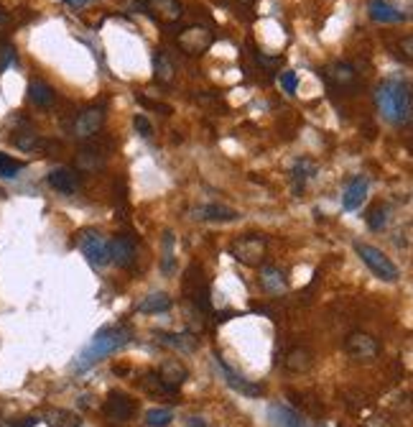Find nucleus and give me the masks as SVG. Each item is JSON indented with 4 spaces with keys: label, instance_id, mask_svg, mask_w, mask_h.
Segmentation results:
<instances>
[{
    "label": "nucleus",
    "instance_id": "bb28decb",
    "mask_svg": "<svg viewBox=\"0 0 413 427\" xmlns=\"http://www.w3.org/2000/svg\"><path fill=\"white\" fill-rule=\"evenodd\" d=\"M271 420L276 427H306L301 417L288 407H271Z\"/></svg>",
    "mask_w": 413,
    "mask_h": 427
},
{
    "label": "nucleus",
    "instance_id": "a19ab883",
    "mask_svg": "<svg viewBox=\"0 0 413 427\" xmlns=\"http://www.w3.org/2000/svg\"><path fill=\"white\" fill-rule=\"evenodd\" d=\"M237 3H243V6H253L255 0H237Z\"/></svg>",
    "mask_w": 413,
    "mask_h": 427
},
{
    "label": "nucleus",
    "instance_id": "f257e3e1",
    "mask_svg": "<svg viewBox=\"0 0 413 427\" xmlns=\"http://www.w3.org/2000/svg\"><path fill=\"white\" fill-rule=\"evenodd\" d=\"M130 340H133V333H130V328H126V325H107V328L97 330L95 335H92V340H89V343L80 351V356L74 359L72 371L74 374H84V371H89L95 363L107 359L110 353L126 348Z\"/></svg>",
    "mask_w": 413,
    "mask_h": 427
},
{
    "label": "nucleus",
    "instance_id": "f704fd0d",
    "mask_svg": "<svg viewBox=\"0 0 413 427\" xmlns=\"http://www.w3.org/2000/svg\"><path fill=\"white\" fill-rule=\"evenodd\" d=\"M280 85H283V90H286L288 95H294V92L299 90V77H296V72H283V75H280Z\"/></svg>",
    "mask_w": 413,
    "mask_h": 427
},
{
    "label": "nucleus",
    "instance_id": "f3484780",
    "mask_svg": "<svg viewBox=\"0 0 413 427\" xmlns=\"http://www.w3.org/2000/svg\"><path fill=\"white\" fill-rule=\"evenodd\" d=\"M324 80L332 87H340V90H350L357 85V72H354L352 64L347 61H332L329 67H324Z\"/></svg>",
    "mask_w": 413,
    "mask_h": 427
},
{
    "label": "nucleus",
    "instance_id": "6e6552de",
    "mask_svg": "<svg viewBox=\"0 0 413 427\" xmlns=\"http://www.w3.org/2000/svg\"><path fill=\"white\" fill-rule=\"evenodd\" d=\"M212 41H214V34L206 26H186L177 36L179 49L184 54H189V57H202L212 46Z\"/></svg>",
    "mask_w": 413,
    "mask_h": 427
},
{
    "label": "nucleus",
    "instance_id": "6ab92c4d",
    "mask_svg": "<svg viewBox=\"0 0 413 427\" xmlns=\"http://www.w3.org/2000/svg\"><path fill=\"white\" fill-rule=\"evenodd\" d=\"M368 13H370V18H373V21H377V23H400V21H406V15L400 13L393 3H388V0H370Z\"/></svg>",
    "mask_w": 413,
    "mask_h": 427
},
{
    "label": "nucleus",
    "instance_id": "ddd939ff",
    "mask_svg": "<svg viewBox=\"0 0 413 427\" xmlns=\"http://www.w3.org/2000/svg\"><path fill=\"white\" fill-rule=\"evenodd\" d=\"M135 240L133 236H128V233H120L115 238L110 240V261L120 269H130L135 263Z\"/></svg>",
    "mask_w": 413,
    "mask_h": 427
},
{
    "label": "nucleus",
    "instance_id": "dca6fc26",
    "mask_svg": "<svg viewBox=\"0 0 413 427\" xmlns=\"http://www.w3.org/2000/svg\"><path fill=\"white\" fill-rule=\"evenodd\" d=\"M192 217L194 220H202V223H232V220H240V212L227 208V205L209 203V205L194 208Z\"/></svg>",
    "mask_w": 413,
    "mask_h": 427
},
{
    "label": "nucleus",
    "instance_id": "f03ea898",
    "mask_svg": "<svg viewBox=\"0 0 413 427\" xmlns=\"http://www.w3.org/2000/svg\"><path fill=\"white\" fill-rule=\"evenodd\" d=\"M375 108L391 126H406L413 120V90L400 80H383L375 87Z\"/></svg>",
    "mask_w": 413,
    "mask_h": 427
},
{
    "label": "nucleus",
    "instance_id": "20e7f679",
    "mask_svg": "<svg viewBox=\"0 0 413 427\" xmlns=\"http://www.w3.org/2000/svg\"><path fill=\"white\" fill-rule=\"evenodd\" d=\"M77 246H80L82 256L87 259L92 266H107L110 263V243L105 240V236L95 228H84L77 236Z\"/></svg>",
    "mask_w": 413,
    "mask_h": 427
},
{
    "label": "nucleus",
    "instance_id": "72a5a7b5",
    "mask_svg": "<svg viewBox=\"0 0 413 427\" xmlns=\"http://www.w3.org/2000/svg\"><path fill=\"white\" fill-rule=\"evenodd\" d=\"M133 126H135V133L143 136V138H148V136L153 133V126H151V120H148L146 115H135Z\"/></svg>",
    "mask_w": 413,
    "mask_h": 427
},
{
    "label": "nucleus",
    "instance_id": "39448f33",
    "mask_svg": "<svg viewBox=\"0 0 413 427\" xmlns=\"http://www.w3.org/2000/svg\"><path fill=\"white\" fill-rule=\"evenodd\" d=\"M266 248H268V240L266 236H258V233H250V236H243L237 238L232 246H230V254L232 259L245 266H258L263 259H266Z\"/></svg>",
    "mask_w": 413,
    "mask_h": 427
},
{
    "label": "nucleus",
    "instance_id": "58836bf2",
    "mask_svg": "<svg viewBox=\"0 0 413 427\" xmlns=\"http://www.w3.org/2000/svg\"><path fill=\"white\" fill-rule=\"evenodd\" d=\"M67 6H74V8H80V6H87V3H92V0H64Z\"/></svg>",
    "mask_w": 413,
    "mask_h": 427
},
{
    "label": "nucleus",
    "instance_id": "4be33fe9",
    "mask_svg": "<svg viewBox=\"0 0 413 427\" xmlns=\"http://www.w3.org/2000/svg\"><path fill=\"white\" fill-rule=\"evenodd\" d=\"M174 307V300H171L166 292H153L143 297V302L138 305V312L143 315H161V312H169Z\"/></svg>",
    "mask_w": 413,
    "mask_h": 427
},
{
    "label": "nucleus",
    "instance_id": "c85d7f7f",
    "mask_svg": "<svg viewBox=\"0 0 413 427\" xmlns=\"http://www.w3.org/2000/svg\"><path fill=\"white\" fill-rule=\"evenodd\" d=\"M13 143H15V149H21V151H38L46 146V143L41 141V136L33 133V131H21L18 136H13Z\"/></svg>",
    "mask_w": 413,
    "mask_h": 427
},
{
    "label": "nucleus",
    "instance_id": "b1692460",
    "mask_svg": "<svg viewBox=\"0 0 413 427\" xmlns=\"http://www.w3.org/2000/svg\"><path fill=\"white\" fill-rule=\"evenodd\" d=\"M311 363H314V356H311L309 348H291L286 353V359H283V366L288 371H294V374H303V371H309Z\"/></svg>",
    "mask_w": 413,
    "mask_h": 427
},
{
    "label": "nucleus",
    "instance_id": "e433bc0d",
    "mask_svg": "<svg viewBox=\"0 0 413 427\" xmlns=\"http://www.w3.org/2000/svg\"><path fill=\"white\" fill-rule=\"evenodd\" d=\"M400 54L406 57V59L413 61V36H406V38H400V44H398Z\"/></svg>",
    "mask_w": 413,
    "mask_h": 427
},
{
    "label": "nucleus",
    "instance_id": "79ce46f5",
    "mask_svg": "<svg viewBox=\"0 0 413 427\" xmlns=\"http://www.w3.org/2000/svg\"><path fill=\"white\" fill-rule=\"evenodd\" d=\"M3 197H6V192H3V189H0V200H3Z\"/></svg>",
    "mask_w": 413,
    "mask_h": 427
},
{
    "label": "nucleus",
    "instance_id": "cd10ccee",
    "mask_svg": "<svg viewBox=\"0 0 413 427\" xmlns=\"http://www.w3.org/2000/svg\"><path fill=\"white\" fill-rule=\"evenodd\" d=\"M143 422H146V427H169L174 422V412L169 407H153V410L146 412Z\"/></svg>",
    "mask_w": 413,
    "mask_h": 427
},
{
    "label": "nucleus",
    "instance_id": "9b49d317",
    "mask_svg": "<svg viewBox=\"0 0 413 427\" xmlns=\"http://www.w3.org/2000/svg\"><path fill=\"white\" fill-rule=\"evenodd\" d=\"M345 351L354 361H373L380 353V343L370 333H350L345 340Z\"/></svg>",
    "mask_w": 413,
    "mask_h": 427
},
{
    "label": "nucleus",
    "instance_id": "ea45409f",
    "mask_svg": "<svg viewBox=\"0 0 413 427\" xmlns=\"http://www.w3.org/2000/svg\"><path fill=\"white\" fill-rule=\"evenodd\" d=\"M189 427H206V425L202 420H197V417H192V420H189Z\"/></svg>",
    "mask_w": 413,
    "mask_h": 427
},
{
    "label": "nucleus",
    "instance_id": "2eb2a0df",
    "mask_svg": "<svg viewBox=\"0 0 413 427\" xmlns=\"http://www.w3.org/2000/svg\"><path fill=\"white\" fill-rule=\"evenodd\" d=\"M368 192H370V180L365 174H354L352 180L347 182L345 195H342V208L350 212L360 210L362 203L368 200Z\"/></svg>",
    "mask_w": 413,
    "mask_h": 427
},
{
    "label": "nucleus",
    "instance_id": "4c0bfd02",
    "mask_svg": "<svg viewBox=\"0 0 413 427\" xmlns=\"http://www.w3.org/2000/svg\"><path fill=\"white\" fill-rule=\"evenodd\" d=\"M38 417H21V422H10L8 427H36Z\"/></svg>",
    "mask_w": 413,
    "mask_h": 427
},
{
    "label": "nucleus",
    "instance_id": "c9c22d12",
    "mask_svg": "<svg viewBox=\"0 0 413 427\" xmlns=\"http://www.w3.org/2000/svg\"><path fill=\"white\" fill-rule=\"evenodd\" d=\"M15 61V49L13 46H3V57H0V72H6Z\"/></svg>",
    "mask_w": 413,
    "mask_h": 427
},
{
    "label": "nucleus",
    "instance_id": "a878e982",
    "mask_svg": "<svg viewBox=\"0 0 413 427\" xmlns=\"http://www.w3.org/2000/svg\"><path fill=\"white\" fill-rule=\"evenodd\" d=\"M314 174H317V164L309 161V159H299L291 169V180L296 182V189H303V184L309 180H314Z\"/></svg>",
    "mask_w": 413,
    "mask_h": 427
},
{
    "label": "nucleus",
    "instance_id": "7c9ffc66",
    "mask_svg": "<svg viewBox=\"0 0 413 427\" xmlns=\"http://www.w3.org/2000/svg\"><path fill=\"white\" fill-rule=\"evenodd\" d=\"M23 169H26V164H23V161H18V159L8 157V154H3V151H0V177H3V180H15Z\"/></svg>",
    "mask_w": 413,
    "mask_h": 427
},
{
    "label": "nucleus",
    "instance_id": "9d476101",
    "mask_svg": "<svg viewBox=\"0 0 413 427\" xmlns=\"http://www.w3.org/2000/svg\"><path fill=\"white\" fill-rule=\"evenodd\" d=\"M103 414L107 417L110 422H130L135 414V402L128 394H123V391H112V394H107V399H105L103 405Z\"/></svg>",
    "mask_w": 413,
    "mask_h": 427
},
{
    "label": "nucleus",
    "instance_id": "f8f14e48",
    "mask_svg": "<svg viewBox=\"0 0 413 427\" xmlns=\"http://www.w3.org/2000/svg\"><path fill=\"white\" fill-rule=\"evenodd\" d=\"M46 182H49V187L61 192V195H74L82 187L80 172L72 169V166H57V169H52V172L46 174Z\"/></svg>",
    "mask_w": 413,
    "mask_h": 427
},
{
    "label": "nucleus",
    "instance_id": "4468645a",
    "mask_svg": "<svg viewBox=\"0 0 413 427\" xmlns=\"http://www.w3.org/2000/svg\"><path fill=\"white\" fill-rule=\"evenodd\" d=\"M138 6L161 23H174L184 15V8L179 0H140Z\"/></svg>",
    "mask_w": 413,
    "mask_h": 427
},
{
    "label": "nucleus",
    "instance_id": "c756f323",
    "mask_svg": "<svg viewBox=\"0 0 413 427\" xmlns=\"http://www.w3.org/2000/svg\"><path fill=\"white\" fill-rule=\"evenodd\" d=\"M49 425L52 427H82L80 414L69 412V410H52L49 412Z\"/></svg>",
    "mask_w": 413,
    "mask_h": 427
},
{
    "label": "nucleus",
    "instance_id": "393cba45",
    "mask_svg": "<svg viewBox=\"0 0 413 427\" xmlns=\"http://www.w3.org/2000/svg\"><path fill=\"white\" fill-rule=\"evenodd\" d=\"M153 69H156V80L163 85H169L177 80V64L169 59V54L166 52H158L153 57Z\"/></svg>",
    "mask_w": 413,
    "mask_h": 427
},
{
    "label": "nucleus",
    "instance_id": "a211bd4d",
    "mask_svg": "<svg viewBox=\"0 0 413 427\" xmlns=\"http://www.w3.org/2000/svg\"><path fill=\"white\" fill-rule=\"evenodd\" d=\"M74 164H77V172H100L107 164V154L97 146H84V149H80Z\"/></svg>",
    "mask_w": 413,
    "mask_h": 427
},
{
    "label": "nucleus",
    "instance_id": "1a4fd4ad",
    "mask_svg": "<svg viewBox=\"0 0 413 427\" xmlns=\"http://www.w3.org/2000/svg\"><path fill=\"white\" fill-rule=\"evenodd\" d=\"M156 379H158V384H161L163 394H177V391L181 389V384L189 379V371H186V366L181 363V361L169 359L161 363Z\"/></svg>",
    "mask_w": 413,
    "mask_h": 427
},
{
    "label": "nucleus",
    "instance_id": "473e14b6",
    "mask_svg": "<svg viewBox=\"0 0 413 427\" xmlns=\"http://www.w3.org/2000/svg\"><path fill=\"white\" fill-rule=\"evenodd\" d=\"M385 223H388V208H385V205H375L368 215L370 231H383Z\"/></svg>",
    "mask_w": 413,
    "mask_h": 427
},
{
    "label": "nucleus",
    "instance_id": "0eeeda50",
    "mask_svg": "<svg viewBox=\"0 0 413 427\" xmlns=\"http://www.w3.org/2000/svg\"><path fill=\"white\" fill-rule=\"evenodd\" d=\"M105 126V108L103 106H87L84 110L77 113V118L72 123L74 138H95Z\"/></svg>",
    "mask_w": 413,
    "mask_h": 427
},
{
    "label": "nucleus",
    "instance_id": "5701e85b",
    "mask_svg": "<svg viewBox=\"0 0 413 427\" xmlns=\"http://www.w3.org/2000/svg\"><path fill=\"white\" fill-rule=\"evenodd\" d=\"M29 100L33 106L38 108H49L54 106V100H57V92H54L52 85H46L44 80H31L29 85Z\"/></svg>",
    "mask_w": 413,
    "mask_h": 427
},
{
    "label": "nucleus",
    "instance_id": "7ed1b4c3",
    "mask_svg": "<svg viewBox=\"0 0 413 427\" xmlns=\"http://www.w3.org/2000/svg\"><path fill=\"white\" fill-rule=\"evenodd\" d=\"M354 254L360 256V261L365 263L380 282H391V284L393 282H398V277H400L398 266H396L377 246H370V243L357 240V243H354Z\"/></svg>",
    "mask_w": 413,
    "mask_h": 427
},
{
    "label": "nucleus",
    "instance_id": "423d86ee",
    "mask_svg": "<svg viewBox=\"0 0 413 427\" xmlns=\"http://www.w3.org/2000/svg\"><path fill=\"white\" fill-rule=\"evenodd\" d=\"M212 363H214V368L220 371L222 379H225V384H227L230 389H235L237 394H245V397H260V394H263V386H260V384H253L250 379H245V376L237 374L235 368L230 366L220 353H214L212 356Z\"/></svg>",
    "mask_w": 413,
    "mask_h": 427
},
{
    "label": "nucleus",
    "instance_id": "412c9836",
    "mask_svg": "<svg viewBox=\"0 0 413 427\" xmlns=\"http://www.w3.org/2000/svg\"><path fill=\"white\" fill-rule=\"evenodd\" d=\"M156 338H158V343L169 345V348H177L181 353H192L200 345V340L192 333H156Z\"/></svg>",
    "mask_w": 413,
    "mask_h": 427
},
{
    "label": "nucleus",
    "instance_id": "2f4dec72",
    "mask_svg": "<svg viewBox=\"0 0 413 427\" xmlns=\"http://www.w3.org/2000/svg\"><path fill=\"white\" fill-rule=\"evenodd\" d=\"M163 274H171L174 271V236L171 233H163V261H161Z\"/></svg>",
    "mask_w": 413,
    "mask_h": 427
},
{
    "label": "nucleus",
    "instance_id": "aec40b11",
    "mask_svg": "<svg viewBox=\"0 0 413 427\" xmlns=\"http://www.w3.org/2000/svg\"><path fill=\"white\" fill-rule=\"evenodd\" d=\"M260 284L268 294H283L288 289V279L278 266H263L260 269Z\"/></svg>",
    "mask_w": 413,
    "mask_h": 427
}]
</instances>
